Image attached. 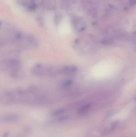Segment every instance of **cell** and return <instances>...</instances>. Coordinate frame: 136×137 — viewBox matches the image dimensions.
<instances>
[{"mask_svg":"<svg viewBox=\"0 0 136 137\" xmlns=\"http://www.w3.org/2000/svg\"><path fill=\"white\" fill-rule=\"evenodd\" d=\"M1 69L6 71L10 77L18 78L24 75L22 70V64L20 60L16 58L6 59L0 64Z\"/></svg>","mask_w":136,"mask_h":137,"instance_id":"obj_1","label":"cell"},{"mask_svg":"<svg viewBox=\"0 0 136 137\" xmlns=\"http://www.w3.org/2000/svg\"><path fill=\"white\" fill-rule=\"evenodd\" d=\"M59 67L38 64L32 68L31 72L37 76H54L60 75Z\"/></svg>","mask_w":136,"mask_h":137,"instance_id":"obj_2","label":"cell"},{"mask_svg":"<svg viewBox=\"0 0 136 137\" xmlns=\"http://www.w3.org/2000/svg\"><path fill=\"white\" fill-rule=\"evenodd\" d=\"M77 67L73 65H63L60 67V75H72L78 71Z\"/></svg>","mask_w":136,"mask_h":137,"instance_id":"obj_3","label":"cell"},{"mask_svg":"<svg viewBox=\"0 0 136 137\" xmlns=\"http://www.w3.org/2000/svg\"><path fill=\"white\" fill-rule=\"evenodd\" d=\"M19 116L16 115H10L4 116L1 118V121L3 122H11V121H16L18 120Z\"/></svg>","mask_w":136,"mask_h":137,"instance_id":"obj_4","label":"cell"},{"mask_svg":"<svg viewBox=\"0 0 136 137\" xmlns=\"http://www.w3.org/2000/svg\"><path fill=\"white\" fill-rule=\"evenodd\" d=\"M73 83V81L71 80H66L63 81L61 83V86L62 87L67 88L72 86Z\"/></svg>","mask_w":136,"mask_h":137,"instance_id":"obj_5","label":"cell"}]
</instances>
